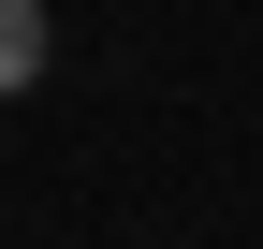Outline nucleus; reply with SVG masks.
Masks as SVG:
<instances>
[{"label": "nucleus", "mask_w": 263, "mask_h": 249, "mask_svg": "<svg viewBox=\"0 0 263 249\" xmlns=\"http://www.w3.org/2000/svg\"><path fill=\"white\" fill-rule=\"evenodd\" d=\"M44 44H59V29H44V0H0V103L44 74Z\"/></svg>", "instance_id": "f257e3e1"}]
</instances>
